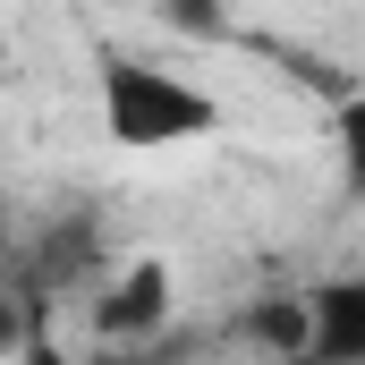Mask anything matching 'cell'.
I'll return each mask as SVG.
<instances>
[{
  "mask_svg": "<svg viewBox=\"0 0 365 365\" xmlns=\"http://www.w3.org/2000/svg\"><path fill=\"white\" fill-rule=\"evenodd\" d=\"M26 365H68V357H60V349H51L43 331H26Z\"/></svg>",
  "mask_w": 365,
  "mask_h": 365,
  "instance_id": "obj_4",
  "label": "cell"
},
{
  "mask_svg": "<svg viewBox=\"0 0 365 365\" xmlns=\"http://www.w3.org/2000/svg\"><path fill=\"white\" fill-rule=\"evenodd\" d=\"M297 357L306 365H357L365 357V280H331L297 297Z\"/></svg>",
  "mask_w": 365,
  "mask_h": 365,
  "instance_id": "obj_2",
  "label": "cell"
},
{
  "mask_svg": "<svg viewBox=\"0 0 365 365\" xmlns=\"http://www.w3.org/2000/svg\"><path fill=\"white\" fill-rule=\"evenodd\" d=\"M93 110H102V136L119 153H179V145H204L221 128V102L145 51H110L93 68Z\"/></svg>",
  "mask_w": 365,
  "mask_h": 365,
  "instance_id": "obj_1",
  "label": "cell"
},
{
  "mask_svg": "<svg viewBox=\"0 0 365 365\" xmlns=\"http://www.w3.org/2000/svg\"><path fill=\"white\" fill-rule=\"evenodd\" d=\"M162 314H170V272H162V264H119V289L93 297V331H110V340L153 331Z\"/></svg>",
  "mask_w": 365,
  "mask_h": 365,
  "instance_id": "obj_3",
  "label": "cell"
}]
</instances>
